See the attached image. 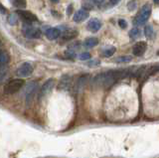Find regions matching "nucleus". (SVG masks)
<instances>
[{
	"label": "nucleus",
	"mask_w": 159,
	"mask_h": 158,
	"mask_svg": "<svg viewBox=\"0 0 159 158\" xmlns=\"http://www.w3.org/2000/svg\"><path fill=\"white\" fill-rule=\"evenodd\" d=\"M104 1H106V0H93V4H94V5H97V6L102 5V4L104 3Z\"/></svg>",
	"instance_id": "nucleus-29"
},
{
	"label": "nucleus",
	"mask_w": 159,
	"mask_h": 158,
	"mask_svg": "<svg viewBox=\"0 0 159 158\" xmlns=\"http://www.w3.org/2000/svg\"><path fill=\"white\" fill-rule=\"evenodd\" d=\"M39 85L37 82L32 81L29 82L24 88V97H25V102H26L27 105H30L32 102L33 98L36 95V93L38 92Z\"/></svg>",
	"instance_id": "nucleus-4"
},
{
	"label": "nucleus",
	"mask_w": 159,
	"mask_h": 158,
	"mask_svg": "<svg viewBox=\"0 0 159 158\" xmlns=\"http://www.w3.org/2000/svg\"><path fill=\"white\" fill-rule=\"evenodd\" d=\"M146 49H147V44L144 41H140V42H137L135 45L133 46L132 53H133L134 56L141 57L143 54L145 53Z\"/></svg>",
	"instance_id": "nucleus-10"
},
{
	"label": "nucleus",
	"mask_w": 159,
	"mask_h": 158,
	"mask_svg": "<svg viewBox=\"0 0 159 158\" xmlns=\"http://www.w3.org/2000/svg\"><path fill=\"white\" fill-rule=\"evenodd\" d=\"M92 58L91 54L88 53V52H84V53H82L79 55V59L81 61H87V60H89V59Z\"/></svg>",
	"instance_id": "nucleus-26"
},
{
	"label": "nucleus",
	"mask_w": 159,
	"mask_h": 158,
	"mask_svg": "<svg viewBox=\"0 0 159 158\" xmlns=\"http://www.w3.org/2000/svg\"><path fill=\"white\" fill-rule=\"evenodd\" d=\"M125 70H111L104 73H101L93 79V83L97 86L109 87L120 78L125 76Z\"/></svg>",
	"instance_id": "nucleus-1"
},
{
	"label": "nucleus",
	"mask_w": 159,
	"mask_h": 158,
	"mask_svg": "<svg viewBox=\"0 0 159 158\" xmlns=\"http://www.w3.org/2000/svg\"><path fill=\"white\" fill-rule=\"evenodd\" d=\"M16 14L26 24H32L33 22H36L38 20L35 14L29 12V11H26V10H17Z\"/></svg>",
	"instance_id": "nucleus-8"
},
{
	"label": "nucleus",
	"mask_w": 159,
	"mask_h": 158,
	"mask_svg": "<svg viewBox=\"0 0 159 158\" xmlns=\"http://www.w3.org/2000/svg\"><path fill=\"white\" fill-rule=\"evenodd\" d=\"M88 81V76H82L81 78L78 80V83H77V88H83V86L84 85V84L87 83Z\"/></svg>",
	"instance_id": "nucleus-23"
},
{
	"label": "nucleus",
	"mask_w": 159,
	"mask_h": 158,
	"mask_svg": "<svg viewBox=\"0 0 159 158\" xmlns=\"http://www.w3.org/2000/svg\"><path fill=\"white\" fill-rule=\"evenodd\" d=\"M89 12L86 10V9H80V10H78L76 13L74 14V16H73V20L75 22H77V23H80V22H83L86 19L89 18Z\"/></svg>",
	"instance_id": "nucleus-11"
},
{
	"label": "nucleus",
	"mask_w": 159,
	"mask_h": 158,
	"mask_svg": "<svg viewBox=\"0 0 159 158\" xmlns=\"http://www.w3.org/2000/svg\"><path fill=\"white\" fill-rule=\"evenodd\" d=\"M157 55H158V56H159V51H158V52H157Z\"/></svg>",
	"instance_id": "nucleus-35"
},
{
	"label": "nucleus",
	"mask_w": 159,
	"mask_h": 158,
	"mask_svg": "<svg viewBox=\"0 0 159 158\" xmlns=\"http://www.w3.org/2000/svg\"><path fill=\"white\" fill-rule=\"evenodd\" d=\"M142 35V33H141V30L139 28H132L130 31H129L128 33V36L130 37L131 39H138V38H140Z\"/></svg>",
	"instance_id": "nucleus-18"
},
{
	"label": "nucleus",
	"mask_w": 159,
	"mask_h": 158,
	"mask_svg": "<svg viewBox=\"0 0 159 158\" xmlns=\"http://www.w3.org/2000/svg\"><path fill=\"white\" fill-rule=\"evenodd\" d=\"M116 49L114 47H111L108 49H106V50L102 52V56L106 57V58H109V57H111L114 53H116Z\"/></svg>",
	"instance_id": "nucleus-21"
},
{
	"label": "nucleus",
	"mask_w": 159,
	"mask_h": 158,
	"mask_svg": "<svg viewBox=\"0 0 159 158\" xmlns=\"http://www.w3.org/2000/svg\"><path fill=\"white\" fill-rule=\"evenodd\" d=\"M71 12H72V5H70L69 8H68V14H69V15H71Z\"/></svg>",
	"instance_id": "nucleus-32"
},
{
	"label": "nucleus",
	"mask_w": 159,
	"mask_h": 158,
	"mask_svg": "<svg viewBox=\"0 0 159 158\" xmlns=\"http://www.w3.org/2000/svg\"><path fill=\"white\" fill-rule=\"evenodd\" d=\"M137 8V0H130L127 3V9L129 11H133Z\"/></svg>",
	"instance_id": "nucleus-24"
},
{
	"label": "nucleus",
	"mask_w": 159,
	"mask_h": 158,
	"mask_svg": "<svg viewBox=\"0 0 159 158\" xmlns=\"http://www.w3.org/2000/svg\"><path fill=\"white\" fill-rule=\"evenodd\" d=\"M98 44V38L94 37H91V38H87L84 42V46L86 48H93L96 47Z\"/></svg>",
	"instance_id": "nucleus-17"
},
{
	"label": "nucleus",
	"mask_w": 159,
	"mask_h": 158,
	"mask_svg": "<svg viewBox=\"0 0 159 158\" xmlns=\"http://www.w3.org/2000/svg\"><path fill=\"white\" fill-rule=\"evenodd\" d=\"M78 36V31L74 30V29H68V30L64 31V33L61 35L62 39L64 41H69V40H73Z\"/></svg>",
	"instance_id": "nucleus-14"
},
{
	"label": "nucleus",
	"mask_w": 159,
	"mask_h": 158,
	"mask_svg": "<svg viewBox=\"0 0 159 158\" xmlns=\"http://www.w3.org/2000/svg\"><path fill=\"white\" fill-rule=\"evenodd\" d=\"M144 36H145L147 39H149V40H154L156 37V34L151 26L147 25L144 27Z\"/></svg>",
	"instance_id": "nucleus-15"
},
{
	"label": "nucleus",
	"mask_w": 159,
	"mask_h": 158,
	"mask_svg": "<svg viewBox=\"0 0 159 158\" xmlns=\"http://www.w3.org/2000/svg\"><path fill=\"white\" fill-rule=\"evenodd\" d=\"M54 86H55V80H54V79H49V80H47L46 82H45L43 84V86L40 88L39 100H42V98H44L48 95V93H51Z\"/></svg>",
	"instance_id": "nucleus-6"
},
{
	"label": "nucleus",
	"mask_w": 159,
	"mask_h": 158,
	"mask_svg": "<svg viewBox=\"0 0 159 158\" xmlns=\"http://www.w3.org/2000/svg\"><path fill=\"white\" fill-rule=\"evenodd\" d=\"M0 13H1V14H6L7 13V10L3 7V5L1 3H0Z\"/></svg>",
	"instance_id": "nucleus-30"
},
{
	"label": "nucleus",
	"mask_w": 159,
	"mask_h": 158,
	"mask_svg": "<svg viewBox=\"0 0 159 158\" xmlns=\"http://www.w3.org/2000/svg\"><path fill=\"white\" fill-rule=\"evenodd\" d=\"M9 62V55L7 52L0 51V66H7Z\"/></svg>",
	"instance_id": "nucleus-19"
},
{
	"label": "nucleus",
	"mask_w": 159,
	"mask_h": 158,
	"mask_svg": "<svg viewBox=\"0 0 159 158\" xmlns=\"http://www.w3.org/2000/svg\"><path fill=\"white\" fill-rule=\"evenodd\" d=\"M51 1H52L53 3H57V2H59V0H51Z\"/></svg>",
	"instance_id": "nucleus-34"
},
{
	"label": "nucleus",
	"mask_w": 159,
	"mask_h": 158,
	"mask_svg": "<svg viewBox=\"0 0 159 158\" xmlns=\"http://www.w3.org/2000/svg\"><path fill=\"white\" fill-rule=\"evenodd\" d=\"M150 15H151V6L149 5V4H146V5H144L140 9L138 15L133 19V24L135 26L143 25V24L149 19Z\"/></svg>",
	"instance_id": "nucleus-3"
},
{
	"label": "nucleus",
	"mask_w": 159,
	"mask_h": 158,
	"mask_svg": "<svg viewBox=\"0 0 159 158\" xmlns=\"http://www.w3.org/2000/svg\"><path fill=\"white\" fill-rule=\"evenodd\" d=\"M118 25L121 29H125L127 27V22L124 19H119L118 20Z\"/></svg>",
	"instance_id": "nucleus-27"
},
{
	"label": "nucleus",
	"mask_w": 159,
	"mask_h": 158,
	"mask_svg": "<svg viewBox=\"0 0 159 158\" xmlns=\"http://www.w3.org/2000/svg\"><path fill=\"white\" fill-rule=\"evenodd\" d=\"M45 34H46V37L49 39V40L53 41V40L58 39L59 37H61L62 32L59 28H49Z\"/></svg>",
	"instance_id": "nucleus-12"
},
{
	"label": "nucleus",
	"mask_w": 159,
	"mask_h": 158,
	"mask_svg": "<svg viewBox=\"0 0 159 158\" xmlns=\"http://www.w3.org/2000/svg\"><path fill=\"white\" fill-rule=\"evenodd\" d=\"M7 20L10 25H16L17 24V14H10Z\"/></svg>",
	"instance_id": "nucleus-25"
},
{
	"label": "nucleus",
	"mask_w": 159,
	"mask_h": 158,
	"mask_svg": "<svg viewBox=\"0 0 159 158\" xmlns=\"http://www.w3.org/2000/svg\"><path fill=\"white\" fill-rule=\"evenodd\" d=\"M153 2L156 4V5H159V0H153Z\"/></svg>",
	"instance_id": "nucleus-33"
},
{
	"label": "nucleus",
	"mask_w": 159,
	"mask_h": 158,
	"mask_svg": "<svg viewBox=\"0 0 159 158\" xmlns=\"http://www.w3.org/2000/svg\"><path fill=\"white\" fill-rule=\"evenodd\" d=\"M23 34L29 39H38L41 37L42 32L40 29L33 27L30 24H27L26 26L23 27Z\"/></svg>",
	"instance_id": "nucleus-5"
},
{
	"label": "nucleus",
	"mask_w": 159,
	"mask_h": 158,
	"mask_svg": "<svg viewBox=\"0 0 159 158\" xmlns=\"http://www.w3.org/2000/svg\"><path fill=\"white\" fill-rule=\"evenodd\" d=\"M6 73H7V66H0V84L4 81Z\"/></svg>",
	"instance_id": "nucleus-22"
},
{
	"label": "nucleus",
	"mask_w": 159,
	"mask_h": 158,
	"mask_svg": "<svg viewBox=\"0 0 159 158\" xmlns=\"http://www.w3.org/2000/svg\"><path fill=\"white\" fill-rule=\"evenodd\" d=\"M33 73V66L30 63H23L21 66L17 69V76L20 78H27L31 76Z\"/></svg>",
	"instance_id": "nucleus-7"
},
{
	"label": "nucleus",
	"mask_w": 159,
	"mask_h": 158,
	"mask_svg": "<svg viewBox=\"0 0 159 158\" xmlns=\"http://www.w3.org/2000/svg\"><path fill=\"white\" fill-rule=\"evenodd\" d=\"M58 88H59V90H61V91H68L69 88H71V78H70V76L66 75L62 77Z\"/></svg>",
	"instance_id": "nucleus-13"
},
{
	"label": "nucleus",
	"mask_w": 159,
	"mask_h": 158,
	"mask_svg": "<svg viewBox=\"0 0 159 158\" xmlns=\"http://www.w3.org/2000/svg\"><path fill=\"white\" fill-rule=\"evenodd\" d=\"M132 61V57L130 56H120L116 59H114V62L117 64H122V63H129Z\"/></svg>",
	"instance_id": "nucleus-20"
},
{
	"label": "nucleus",
	"mask_w": 159,
	"mask_h": 158,
	"mask_svg": "<svg viewBox=\"0 0 159 158\" xmlns=\"http://www.w3.org/2000/svg\"><path fill=\"white\" fill-rule=\"evenodd\" d=\"M99 62L98 60H93V61H89L88 63V66H98L99 65Z\"/></svg>",
	"instance_id": "nucleus-28"
},
{
	"label": "nucleus",
	"mask_w": 159,
	"mask_h": 158,
	"mask_svg": "<svg viewBox=\"0 0 159 158\" xmlns=\"http://www.w3.org/2000/svg\"><path fill=\"white\" fill-rule=\"evenodd\" d=\"M23 86L24 81L22 79H11L4 87V93L5 95H14L21 90Z\"/></svg>",
	"instance_id": "nucleus-2"
},
{
	"label": "nucleus",
	"mask_w": 159,
	"mask_h": 158,
	"mask_svg": "<svg viewBox=\"0 0 159 158\" xmlns=\"http://www.w3.org/2000/svg\"><path fill=\"white\" fill-rule=\"evenodd\" d=\"M10 3L12 4V6L15 8H18L19 10L24 9L27 6V1L26 0H9Z\"/></svg>",
	"instance_id": "nucleus-16"
},
{
	"label": "nucleus",
	"mask_w": 159,
	"mask_h": 158,
	"mask_svg": "<svg viewBox=\"0 0 159 158\" xmlns=\"http://www.w3.org/2000/svg\"><path fill=\"white\" fill-rule=\"evenodd\" d=\"M119 1H120V0H109V4H111V5H116L117 3H119Z\"/></svg>",
	"instance_id": "nucleus-31"
},
{
	"label": "nucleus",
	"mask_w": 159,
	"mask_h": 158,
	"mask_svg": "<svg viewBox=\"0 0 159 158\" xmlns=\"http://www.w3.org/2000/svg\"><path fill=\"white\" fill-rule=\"evenodd\" d=\"M102 26V21L99 20V19L93 18V19H91V20L88 22V24H87V29H88L89 32L97 33L98 31L101 30Z\"/></svg>",
	"instance_id": "nucleus-9"
}]
</instances>
